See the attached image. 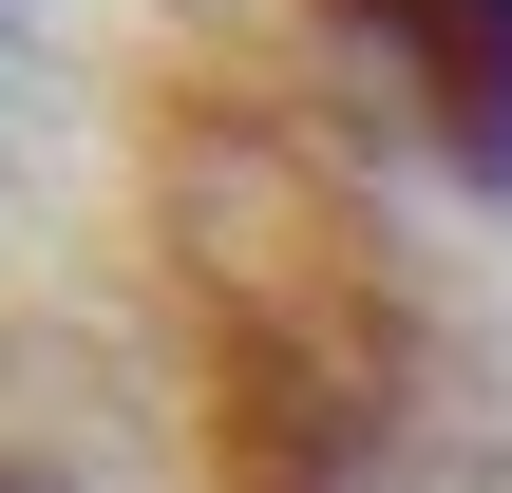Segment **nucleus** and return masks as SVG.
I'll return each mask as SVG.
<instances>
[{
	"label": "nucleus",
	"instance_id": "nucleus-1",
	"mask_svg": "<svg viewBox=\"0 0 512 493\" xmlns=\"http://www.w3.org/2000/svg\"><path fill=\"white\" fill-rule=\"evenodd\" d=\"M190 399H209V493H380L399 437V285L323 152L285 114H228L190 171Z\"/></svg>",
	"mask_w": 512,
	"mask_h": 493
},
{
	"label": "nucleus",
	"instance_id": "nucleus-3",
	"mask_svg": "<svg viewBox=\"0 0 512 493\" xmlns=\"http://www.w3.org/2000/svg\"><path fill=\"white\" fill-rule=\"evenodd\" d=\"M0 493H19V475H0Z\"/></svg>",
	"mask_w": 512,
	"mask_h": 493
},
{
	"label": "nucleus",
	"instance_id": "nucleus-2",
	"mask_svg": "<svg viewBox=\"0 0 512 493\" xmlns=\"http://www.w3.org/2000/svg\"><path fill=\"white\" fill-rule=\"evenodd\" d=\"M323 19L475 190H512V0H323Z\"/></svg>",
	"mask_w": 512,
	"mask_h": 493
}]
</instances>
